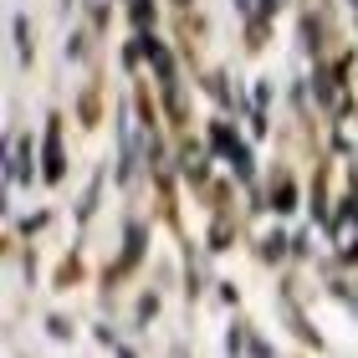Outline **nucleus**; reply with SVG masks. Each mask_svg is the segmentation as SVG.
Listing matches in <instances>:
<instances>
[{"label": "nucleus", "mask_w": 358, "mask_h": 358, "mask_svg": "<svg viewBox=\"0 0 358 358\" xmlns=\"http://www.w3.org/2000/svg\"><path fill=\"white\" fill-rule=\"evenodd\" d=\"M333 246L343 256H358V205H343L333 220Z\"/></svg>", "instance_id": "1"}, {"label": "nucleus", "mask_w": 358, "mask_h": 358, "mask_svg": "<svg viewBox=\"0 0 358 358\" xmlns=\"http://www.w3.org/2000/svg\"><path fill=\"white\" fill-rule=\"evenodd\" d=\"M215 143H220V149L236 159V169H241V174H251V154H246V143H241V138H236L225 123H215Z\"/></svg>", "instance_id": "2"}, {"label": "nucleus", "mask_w": 358, "mask_h": 358, "mask_svg": "<svg viewBox=\"0 0 358 358\" xmlns=\"http://www.w3.org/2000/svg\"><path fill=\"white\" fill-rule=\"evenodd\" d=\"M26 174H31V169H26V138H15V143H10V169H6V179H10V185H21Z\"/></svg>", "instance_id": "3"}, {"label": "nucleus", "mask_w": 358, "mask_h": 358, "mask_svg": "<svg viewBox=\"0 0 358 358\" xmlns=\"http://www.w3.org/2000/svg\"><path fill=\"white\" fill-rule=\"evenodd\" d=\"M46 179H62V143H57V128L46 134Z\"/></svg>", "instance_id": "4"}, {"label": "nucleus", "mask_w": 358, "mask_h": 358, "mask_svg": "<svg viewBox=\"0 0 358 358\" xmlns=\"http://www.w3.org/2000/svg\"><path fill=\"white\" fill-rule=\"evenodd\" d=\"M292 200H297V194H292V185L282 179V185H276V210H292Z\"/></svg>", "instance_id": "5"}, {"label": "nucleus", "mask_w": 358, "mask_h": 358, "mask_svg": "<svg viewBox=\"0 0 358 358\" xmlns=\"http://www.w3.org/2000/svg\"><path fill=\"white\" fill-rule=\"evenodd\" d=\"M236 6H241V10H246V6H251V0H236Z\"/></svg>", "instance_id": "6"}, {"label": "nucleus", "mask_w": 358, "mask_h": 358, "mask_svg": "<svg viewBox=\"0 0 358 358\" xmlns=\"http://www.w3.org/2000/svg\"><path fill=\"white\" fill-rule=\"evenodd\" d=\"M271 6H276V0H266V10H271Z\"/></svg>", "instance_id": "7"}]
</instances>
